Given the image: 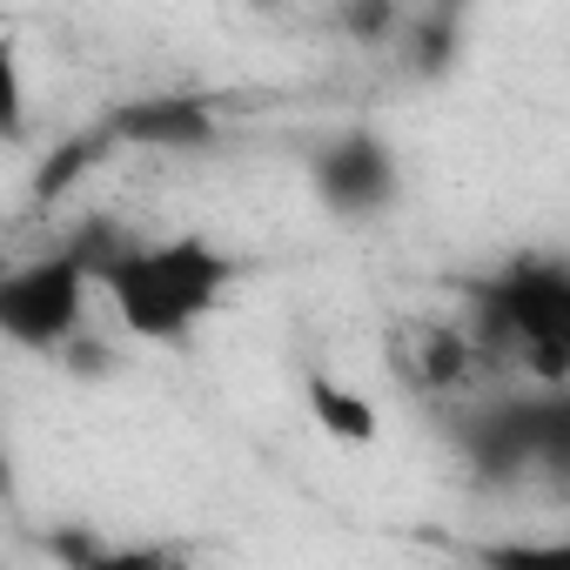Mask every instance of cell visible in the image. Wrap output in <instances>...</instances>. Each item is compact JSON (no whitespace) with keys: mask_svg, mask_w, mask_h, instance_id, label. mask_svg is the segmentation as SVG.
Segmentation results:
<instances>
[{"mask_svg":"<svg viewBox=\"0 0 570 570\" xmlns=\"http://www.w3.org/2000/svg\"><path fill=\"white\" fill-rule=\"evenodd\" d=\"M121 148H141V155H208L222 141V108L208 95H188V88H168V95H128L115 108L95 115Z\"/></svg>","mask_w":570,"mask_h":570,"instance_id":"cell-6","label":"cell"},{"mask_svg":"<svg viewBox=\"0 0 570 570\" xmlns=\"http://www.w3.org/2000/svg\"><path fill=\"white\" fill-rule=\"evenodd\" d=\"M108 155H115V141H108V128L101 121H88V128H68L41 161H35V181H28V202L35 208H55V202H68L95 168H108Z\"/></svg>","mask_w":570,"mask_h":570,"instance_id":"cell-8","label":"cell"},{"mask_svg":"<svg viewBox=\"0 0 570 570\" xmlns=\"http://www.w3.org/2000/svg\"><path fill=\"white\" fill-rule=\"evenodd\" d=\"M28 141V75H21V41L0 35V148Z\"/></svg>","mask_w":570,"mask_h":570,"instance_id":"cell-12","label":"cell"},{"mask_svg":"<svg viewBox=\"0 0 570 570\" xmlns=\"http://www.w3.org/2000/svg\"><path fill=\"white\" fill-rule=\"evenodd\" d=\"M463 336L490 376H530V390H563L570 376V268L563 255H510L463 275Z\"/></svg>","mask_w":570,"mask_h":570,"instance_id":"cell-1","label":"cell"},{"mask_svg":"<svg viewBox=\"0 0 570 570\" xmlns=\"http://www.w3.org/2000/svg\"><path fill=\"white\" fill-rule=\"evenodd\" d=\"M476 570H570V537H497L470 550Z\"/></svg>","mask_w":570,"mask_h":570,"instance_id":"cell-11","label":"cell"},{"mask_svg":"<svg viewBox=\"0 0 570 570\" xmlns=\"http://www.w3.org/2000/svg\"><path fill=\"white\" fill-rule=\"evenodd\" d=\"M41 550L55 557V570H195L175 543H115L101 530H81V523H55L41 537Z\"/></svg>","mask_w":570,"mask_h":570,"instance_id":"cell-7","label":"cell"},{"mask_svg":"<svg viewBox=\"0 0 570 570\" xmlns=\"http://www.w3.org/2000/svg\"><path fill=\"white\" fill-rule=\"evenodd\" d=\"M128 242H135L128 222L81 215L68 228V242L41 248L28 262H8L0 268V343L28 350V356H61L88 330V296Z\"/></svg>","mask_w":570,"mask_h":570,"instance_id":"cell-3","label":"cell"},{"mask_svg":"<svg viewBox=\"0 0 570 570\" xmlns=\"http://www.w3.org/2000/svg\"><path fill=\"white\" fill-rule=\"evenodd\" d=\"M396 21H403V8H390V0H370V8H343L336 14V28L356 35V41H396Z\"/></svg>","mask_w":570,"mask_h":570,"instance_id":"cell-13","label":"cell"},{"mask_svg":"<svg viewBox=\"0 0 570 570\" xmlns=\"http://www.w3.org/2000/svg\"><path fill=\"white\" fill-rule=\"evenodd\" d=\"M396 48H403V68L416 81H443L463 61V14L456 8H416L396 21Z\"/></svg>","mask_w":570,"mask_h":570,"instance_id":"cell-9","label":"cell"},{"mask_svg":"<svg viewBox=\"0 0 570 570\" xmlns=\"http://www.w3.org/2000/svg\"><path fill=\"white\" fill-rule=\"evenodd\" d=\"M303 396H309V416H316V430H323V436L356 443V450H370V443L383 436V416H376V403H370L363 390H350V383H336V376L309 370V376H303Z\"/></svg>","mask_w":570,"mask_h":570,"instance_id":"cell-10","label":"cell"},{"mask_svg":"<svg viewBox=\"0 0 570 570\" xmlns=\"http://www.w3.org/2000/svg\"><path fill=\"white\" fill-rule=\"evenodd\" d=\"M309 195L336 215V222H383L403 195V161L390 148V135L350 121L336 135H323L309 148Z\"/></svg>","mask_w":570,"mask_h":570,"instance_id":"cell-5","label":"cell"},{"mask_svg":"<svg viewBox=\"0 0 570 570\" xmlns=\"http://www.w3.org/2000/svg\"><path fill=\"white\" fill-rule=\"evenodd\" d=\"M235 275H242V262L222 242H208V235H135L108 262V275L95 282V289L108 296L115 323L135 343L175 350L222 309V296L235 289Z\"/></svg>","mask_w":570,"mask_h":570,"instance_id":"cell-2","label":"cell"},{"mask_svg":"<svg viewBox=\"0 0 570 570\" xmlns=\"http://www.w3.org/2000/svg\"><path fill=\"white\" fill-rule=\"evenodd\" d=\"M456 456L476 483L570 476V390H490L456 410Z\"/></svg>","mask_w":570,"mask_h":570,"instance_id":"cell-4","label":"cell"}]
</instances>
